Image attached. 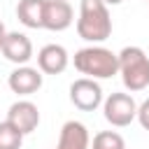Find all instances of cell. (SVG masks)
I'll use <instances>...</instances> for the list:
<instances>
[{"instance_id":"obj_1","label":"cell","mask_w":149,"mask_h":149,"mask_svg":"<svg viewBox=\"0 0 149 149\" xmlns=\"http://www.w3.org/2000/svg\"><path fill=\"white\" fill-rule=\"evenodd\" d=\"M77 35L91 44L105 42L112 35L109 9L102 0H81L79 19H77Z\"/></svg>"},{"instance_id":"obj_5","label":"cell","mask_w":149,"mask_h":149,"mask_svg":"<svg viewBox=\"0 0 149 149\" xmlns=\"http://www.w3.org/2000/svg\"><path fill=\"white\" fill-rule=\"evenodd\" d=\"M70 102L81 109V112H93L98 109L105 98H102V86L95 81V79H88V77H79L70 84Z\"/></svg>"},{"instance_id":"obj_13","label":"cell","mask_w":149,"mask_h":149,"mask_svg":"<svg viewBox=\"0 0 149 149\" xmlns=\"http://www.w3.org/2000/svg\"><path fill=\"white\" fill-rule=\"evenodd\" d=\"M91 149H126V140L116 130H100L93 137Z\"/></svg>"},{"instance_id":"obj_16","label":"cell","mask_w":149,"mask_h":149,"mask_svg":"<svg viewBox=\"0 0 149 149\" xmlns=\"http://www.w3.org/2000/svg\"><path fill=\"white\" fill-rule=\"evenodd\" d=\"M5 37H7V28H5V23L0 21V49H2V44H5Z\"/></svg>"},{"instance_id":"obj_10","label":"cell","mask_w":149,"mask_h":149,"mask_svg":"<svg viewBox=\"0 0 149 149\" xmlns=\"http://www.w3.org/2000/svg\"><path fill=\"white\" fill-rule=\"evenodd\" d=\"M68 63H70V56L63 44H44L37 51V70L42 74H61L65 72Z\"/></svg>"},{"instance_id":"obj_12","label":"cell","mask_w":149,"mask_h":149,"mask_svg":"<svg viewBox=\"0 0 149 149\" xmlns=\"http://www.w3.org/2000/svg\"><path fill=\"white\" fill-rule=\"evenodd\" d=\"M44 2L47 0H19V5H16V19L26 28H42Z\"/></svg>"},{"instance_id":"obj_11","label":"cell","mask_w":149,"mask_h":149,"mask_svg":"<svg viewBox=\"0 0 149 149\" xmlns=\"http://www.w3.org/2000/svg\"><path fill=\"white\" fill-rule=\"evenodd\" d=\"M91 147V137L88 130L81 121H65L61 126V135H58V144L54 149H88Z\"/></svg>"},{"instance_id":"obj_8","label":"cell","mask_w":149,"mask_h":149,"mask_svg":"<svg viewBox=\"0 0 149 149\" xmlns=\"http://www.w3.org/2000/svg\"><path fill=\"white\" fill-rule=\"evenodd\" d=\"M7 84L16 95H33L42 88V72L30 65H19L16 70L9 72Z\"/></svg>"},{"instance_id":"obj_3","label":"cell","mask_w":149,"mask_h":149,"mask_svg":"<svg viewBox=\"0 0 149 149\" xmlns=\"http://www.w3.org/2000/svg\"><path fill=\"white\" fill-rule=\"evenodd\" d=\"M119 74L130 93L149 86V56L142 47H123L119 51Z\"/></svg>"},{"instance_id":"obj_2","label":"cell","mask_w":149,"mask_h":149,"mask_svg":"<svg viewBox=\"0 0 149 149\" xmlns=\"http://www.w3.org/2000/svg\"><path fill=\"white\" fill-rule=\"evenodd\" d=\"M74 68L88 79H109L119 74V54L107 47L91 44L74 54Z\"/></svg>"},{"instance_id":"obj_6","label":"cell","mask_w":149,"mask_h":149,"mask_svg":"<svg viewBox=\"0 0 149 149\" xmlns=\"http://www.w3.org/2000/svg\"><path fill=\"white\" fill-rule=\"evenodd\" d=\"M7 121H9L19 133L28 135V133H33V130L40 126V109H37V105L30 102V100H16V102H12L9 109H7Z\"/></svg>"},{"instance_id":"obj_15","label":"cell","mask_w":149,"mask_h":149,"mask_svg":"<svg viewBox=\"0 0 149 149\" xmlns=\"http://www.w3.org/2000/svg\"><path fill=\"white\" fill-rule=\"evenodd\" d=\"M137 121L144 130H149V98L142 105H137Z\"/></svg>"},{"instance_id":"obj_9","label":"cell","mask_w":149,"mask_h":149,"mask_svg":"<svg viewBox=\"0 0 149 149\" xmlns=\"http://www.w3.org/2000/svg\"><path fill=\"white\" fill-rule=\"evenodd\" d=\"M0 51H2V56H5L9 63H14V65L19 68V65H26V63L33 58V42H30V37H28L26 33L14 30V33H7L5 44H2Z\"/></svg>"},{"instance_id":"obj_17","label":"cell","mask_w":149,"mask_h":149,"mask_svg":"<svg viewBox=\"0 0 149 149\" xmlns=\"http://www.w3.org/2000/svg\"><path fill=\"white\" fill-rule=\"evenodd\" d=\"M102 2H105V5H121L123 0H102Z\"/></svg>"},{"instance_id":"obj_14","label":"cell","mask_w":149,"mask_h":149,"mask_svg":"<svg viewBox=\"0 0 149 149\" xmlns=\"http://www.w3.org/2000/svg\"><path fill=\"white\" fill-rule=\"evenodd\" d=\"M23 133H19L7 119L0 121V149H21Z\"/></svg>"},{"instance_id":"obj_4","label":"cell","mask_w":149,"mask_h":149,"mask_svg":"<svg viewBox=\"0 0 149 149\" xmlns=\"http://www.w3.org/2000/svg\"><path fill=\"white\" fill-rule=\"evenodd\" d=\"M102 114L114 128H126L137 119V102L130 93H109L102 102Z\"/></svg>"},{"instance_id":"obj_18","label":"cell","mask_w":149,"mask_h":149,"mask_svg":"<svg viewBox=\"0 0 149 149\" xmlns=\"http://www.w3.org/2000/svg\"><path fill=\"white\" fill-rule=\"evenodd\" d=\"M147 2H149V0H147Z\"/></svg>"},{"instance_id":"obj_7","label":"cell","mask_w":149,"mask_h":149,"mask_svg":"<svg viewBox=\"0 0 149 149\" xmlns=\"http://www.w3.org/2000/svg\"><path fill=\"white\" fill-rule=\"evenodd\" d=\"M74 21V12L72 5L68 0H47L44 2V16H42V28L61 33L65 28H70Z\"/></svg>"}]
</instances>
